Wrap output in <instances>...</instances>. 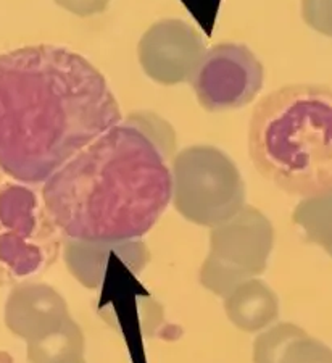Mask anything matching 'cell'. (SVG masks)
<instances>
[{"mask_svg":"<svg viewBox=\"0 0 332 363\" xmlns=\"http://www.w3.org/2000/svg\"><path fill=\"white\" fill-rule=\"evenodd\" d=\"M121 121L105 76L58 45H28L0 55V169L40 184Z\"/></svg>","mask_w":332,"mask_h":363,"instance_id":"1","label":"cell"},{"mask_svg":"<svg viewBox=\"0 0 332 363\" xmlns=\"http://www.w3.org/2000/svg\"><path fill=\"white\" fill-rule=\"evenodd\" d=\"M248 152L261 177L287 194L332 191V87L287 84L266 94L250 118Z\"/></svg>","mask_w":332,"mask_h":363,"instance_id":"3","label":"cell"},{"mask_svg":"<svg viewBox=\"0 0 332 363\" xmlns=\"http://www.w3.org/2000/svg\"><path fill=\"white\" fill-rule=\"evenodd\" d=\"M40 197L63 236L120 242L152 230L173 199V173L142 126L120 121L52 173Z\"/></svg>","mask_w":332,"mask_h":363,"instance_id":"2","label":"cell"},{"mask_svg":"<svg viewBox=\"0 0 332 363\" xmlns=\"http://www.w3.org/2000/svg\"><path fill=\"white\" fill-rule=\"evenodd\" d=\"M279 347L271 355V363H332V350L328 345L308 337L292 325H287Z\"/></svg>","mask_w":332,"mask_h":363,"instance_id":"9","label":"cell"},{"mask_svg":"<svg viewBox=\"0 0 332 363\" xmlns=\"http://www.w3.org/2000/svg\"><path fill=\"white\" fill-rule=\"evenodd\" d=\"M294 221L304 228L310 241L321 245L332 257V191L300 202Z\"/></svg>","mask_w":332,"mask_h":363,"instance_id":"8","label":"cell"},{"mask_svg":"<svg viewBox=\"0 0 332 363\" xmlns=\"http://www.w3.org/2000/svg\"><path fill=\"white\" fill-rule=\"evenodd\" d=\"M190 84L210 112L241 108L263 87V65L247 45L218 44L205 52Z\"/></svg>","mask_w":332,"mask_h":363,"instance_id":"6","label":"cell"},{"mask_svg":"<svg viewBox=\"0 0 332 363\" xmlns=\"http://www.w3.org/2000/svg\"><path fill=\"white\" fill-rule=\"evenodd\" d=\"M205 43L194 26L183 20H161L139 40L137 57L144 73L160 84H179L194 78Z\"/></svg>","mask_w":332,"mask_h":363,"instance_id":"7","label":"cell"},{"mask_svg":"<svg viewBox=\"0 0 332 363\" xmlns=\"http://www.w3.org/2000/svg\"><path fill=\"white\" fill-rule=\"evenodd\" d=\"M171 173L174 205L194 223L224 225L244 207L246 187L241 173L217 147L194 145L181 150Z\"/></svg>","mask_w":332,"mask_h":363,"instance_id":"5","label":"cell"},{"mask_svg":"<svg viewBox=\"0 0 332 363\" xmlns=\"http://www.w3.org/2000/svg\"><path fill=\"white\" fill-rule=\"evenodd\" d=\"M302 16L314 31L332 38V0H302Z\"/></svg>","mask_w":332,"mask_h":363,"instance_id":"10","label":"cell"},{"mask_svg":"<svg viewBox=\"0 0 332 363\" xmlns=\"http://www.w3.org/2000/svg\"><path fill=\"white\" fill-rule=\"evenodd\" d=\"M62 236L36 191L23 183L0 186V279H31L49 270Z\"/></svg>","mask_w":332,"mask_h":363,"instance_id":"4","label":"cell"},{"mask_svg":"<svg viewBox=\"0 0 332 363\" xmlns=\"http://www.w3.org/2000/svg\"><path fill=\"white\" fill-rule=\"evenodd\" d=\"M54 2L68 13L87 18V16L103 13L112 0H54Z\"/></svg>","mask_w":332,"mask_h":363,"instance_id":"11","label":"cell"}]
</instances>
